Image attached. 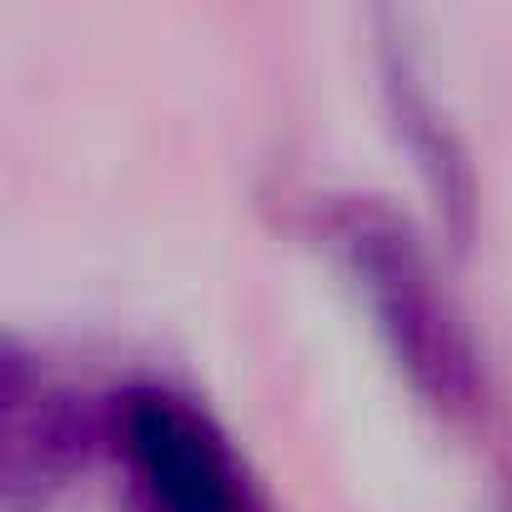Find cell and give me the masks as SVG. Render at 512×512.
Wrapping results in <instances>:
<instances>
[{"instance_id": "277c9868", "label": "cell", "mask_w": 512, "mask_h": 512, "mask_svg": "<svg viewBox=\"0 0 512 512\" xmlns=\"http://www.w3.org/2000/svg\"><path fill=\"white\" fill-rule=\"evenodd\" d=\"M497 512H512V497H507V502H502V507H497Z\"/></svg>"}, {"instance_id": "6da1fadb", "label": "cell", "mask_w": 512, "mask_h": 512, "mask_svg": "<svg viewBox=\"0 0 512 512\" xmlns=\"http://www.w3.org/2000/svg\"><path fill=\"white\" fill-rule=\"evenodd\" d=\"M332 236L412 382L437 402H462L472 392V352L412 231L387 206L357 201L337 211Z\"/></svg>"}, {"instance_id": "7a4b0ae2", "label": "cell", "mask_w": 512, "mask_h": 512, "mask_svg": "<svg viewBox=\"0 0 512 512\" xmlns=\"http://www.w3.org/2000/svg\"><path fill=\"white\" fill-rule=\"evenodd\" d=\"M116 452L136 512H262L226 432L181 392H126L116 407Z\"/></svg>"}, {"instance_id": "3957f363", "label": "cell", "mask_w": 512, "mask_h": 512, "mask_svg": "<svg viewBox=\"0 0 512 512\" xmlns=\"http://www.w3.org/2000/svg\"><path fill=\"white\" fill-rule=\"evenodd\" d=\"M86 447V402L61 377L21 357L11 342L6 362H0V492H6V507H46L76 477Z\"/></svg>"}]
</instances>
